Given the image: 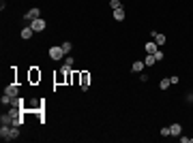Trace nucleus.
I'll use <instances>...</instances> for the list:
<instances>
[{
    "instance_id": "obj_1",
    "label": "nucleus",
    "mask_w": 193,
    "mask_h": 143,
    "mask_svg": "<svg viewBox=\"0 0 193 143\" xmlns=\"http://www.w3.org/2000/svg\"><path fill=\"white\" fill-rule=\"evenodd\" d=\"M30 28H32L35 32H43V30L47 28V24H45V19L36 17V19H32V22H30Z\"/></svg>"
},
{
    "instance_id": "obj_2",
    "label": "nucleus",
    "mask_w": 193,
    "mask_h": 143,
    "mask_svg": "<svg viewBox=\"0 0 193 143\" xmlns=\"http://www.w3.org/2000/svg\"><path fill=\"white\" fill-rule=\"evenodd\" d=\"M64 56H67V54H64V49H62V47H52V49H49V58H52V60H62Z\"/></svg>"
},
{
    "instance_id": "obj_3",
    "label": "nucleus",
    "mask_w": 193,
    "mask_h": 143,
    "mask_svg": "<svg viewBox=\"0 0 193 143\" xmlns=\"http://www.w3.org/2000/svg\"><path fill=\"white\" fill-rule=\"evenodd\" d=\"M36 17H41V11H39V7H35V9H30V11L24 15L26 22H32V19H36Z\"/></svg>"
},
{
    "instance_id": "obj_4",
    "label": "nucleus",
    "mask_w": 193,
    "mask_h": 143,
    "mask_svg": "<svg viewBox=\"0 0 193 143\" xmlns=\"http://www.w3.org/2000/svg\"><path fill=\"white\" fill-rule=\"evenodd\" d=\"M4 94H9V96L15 98V96H19V88H17L15 84H9L7 88H4Z\"/></svg>"
},
{
    "instance_id": "obj_5",
    "label": "nucleus",
    "mask_w": 193,
    "mask_h": 143,
    "mask_svg": "<svg viewBox=\"0 0 193 143\" xmlns=\"http://www.w3.org/2000/svg\"><path fill=\"white\" fill-rule=\"evenodd\" d=\"M150 36H152V41H155L157 45H165V41H168V38H165V34H159V32H155V30L150 32Z\"/></svg>"
},
{
    "instance_id": "obj_6",
    "label": "nucleus",
    "mask_w": 193,
    "mask_h": 143,
    "mask_svg": "<svg viewBox=\"0 0 193 143\" xmlns=\"http://www.w3.org/2000/svg\"><path fill=\"white\" fill-rule=\"evenodd\" d=\"M32 34H35V30H32L30 26H26V28H22V38H24V41H28V38H32Z\"/></svg>"
},
{
    "instance_id": "obj_7",
    "label": "nucleus",
    "mask_w": 193,
    "mask_h": 143,
    "mask_svg": "<svg viewBox=\"0 0 193 143\" xmlns=\"http://www.w3.org/2000/svg\"><path fill=\"white\" fill-rule=\"evenodd\" d=\"M144 49H146V54H155V51H159V45L155 43V41H150V43L144 45Z\"/></svg>"
},
{
    "instance_id": "obj_8",
    "label": "nucleus",
    "mask_w": 193,
    "mask_h": 143,
    "mask_svg": "<svg viewBox=\"0 0 193 143\" xmlns=\"http://www.w3.org/2000/svg\"><path fill=\"white\" fill-rule=\"evenodd\" d=\"M9 135H11V126H4V124H2V128H0V137H2V141H9Z\"/></svg>"
},
{
    "instance_id": "obj_9",
    "label": "nucleus",
    "mask_w": 193,
    "mask_h": 143,
    "mask_svg": "<svg viewBox=\"0 0 193 143\" xmlns=\"http://www.w3.org/2000/svg\"><path fill=\"white\" fill-rule=\"evenodd\" d=\"M88 85H90V75L88 73H82V90H88Z\"/></svg>"
},
{
    "instance_id": "obj_10",
    "label": "nucleus",
    "mask_w": 193,
    "mask_h": 143,
    "mask_svg": "<svg viewBox=\"0 0 193 143\" xmlns=\"http://www.w3.org/2000/svg\"><path fill=\"white\" fill-rule=\"evenodd\" d=\"M169 132H172V137H178L182 132V126L180 124H172V126H169Z\"/></svg>"
},
{
    "instance_id": "obj_11",
    "label": "nucleus",
    "mask_w": 193,
    "mask_h": 143,
    "mask_svg": "<svg viewBox=\"0 0 193 143\" xmlns=\"http://www.w3.org/2000/svg\"><path fill=\"white\" fill-rule=\"evenodd\" d=\"M114 19H116V22H122V19H124V9H114Z\"/></svg>"
},
{
    "instance_id": "obj_12",
    "label": "nucleus",
    "mask_w": 193,
    "mask_h": 143,
    "mask_svg": "<svg viewBox=\"0 0 193 143\" xmlns=\"http://www.w3.org/2000/svg\"><path fill=\"white\" fill-rule=\"evenodd\" d=\"M144 66H146L144 62H140V60H137V62H133L131 71H133V73H142V69H144Z\"/></svg>"
},
{
    "instance_id": "obj_13",
    "label": "nucleus",
    "mask_w": 193,
    "mask_h": 143,
    "mask_svg": "<svg viewBox=\"0 0 193 143\" xmlns=\"http://www.w3.org/2000/svg\"><path fill=\"white\" fill-rule=\"evenodd\" d=\"M39 79H41V73L36 71V69H32V71H30V81H32V84H36Z\"/></svg>"
},
{
    "instance_id": "obj_14",
    "label": "nucleus",
    "mask_w": 193,
    "mask_h": 143,
    "mask_svg": "<svg viewBox=\"0 0 193 143\" xmlns=\"http://www.w3.org/2000/svg\"><path fill=\"white\" fill-rule=\"evenodd\" d=\"M17 137H19V126H11V135H9V141L17 139Z\"/></svg>"
},
{
    "instance_id": "obj_15",
    "label": "nucleus",
    "mask_w": 193,
    "mask_h": 143,
    "mask_svg": "<svg viewBox=\"0 0 193 143\" xmlns=\"http://www.w3.org/2000/svg\"><path fill=\"white\" fill-rule=\"evenodd\" d=\"M144 64H146V66H152V64H157L155 54H148V56H146V60H144Z\"/></svg>"
},
{
    "instance_id": "obj_16",
    "label": "nucleus",
    "mask_w": 193,
    "mask_h": 143,
    "mask_svg": "<svg viewBox=\"0 0 193 143\" xmlns=\"http://www.w3.org/2000/svg\"><path fill=\"white\" fill-rule=\"evenodd\" d=\"M0 122H2L4 126H13V118L9 115V113H7V115H2V118H0Z\"/></svg>"
},
{
    "instance_id": "obj_17",
    "label": "nucleus",
    "mask_w": 193,
    "mask_h": 143,
    "mask_svg": "<svg viewBox=\"0 0 193 143\" xmlns=\"http://www.w3.org/2000/svg\"><path fill=\"white\" fill-rule=\"evenodd\" d=\"M169 85H172V81H169V77H168V79H161V81H159V88H161V90H168Z\"/></svg>"
},
{
    "instance_id": "obj_18",
    "label": "nucleus",
    "mask_w": 193,
    "mask_h": 143,
    "mask_svg": "<svg viewBox=\"0 0 193 143\" xmlns=\"http://www.w3.org/2000/svg\"><path fill=\"white\" fill-rule=\"evenodd\" d=\"M60 47L64 49V54H67V56H69V51H71V49H73V45H71V43H69V41H64V43H62Z\"/></svg>"
},
{
    "instance_id": "obj_19",
    "label": "nucleus",
    "mask_w": 193,
    "mask_h": 143,
    "mask_svg": "<svg viewBox=\"0 0 193 143\" xmlns=\"http://www.w3.org/2000/svg\"><path fill=\"white\" fill-rule=\"evenodd\" d=\"M22 124H24V115H19V118L13 120V126H22Z\"/></svg>"
},
{
    "instance_id": "obj_20",
    "label": "nucleus",
    "mask_w": 193,
    "mask_h": 143,
    "mask_svg": "<svg viewBox=\"0 0 193 143\" xmlns=\"http://www.w3.org/2000/svg\"><path fill=\"white\" fill-rule=\"evenodd\" d=\"M109 4H112V9H120V0H109Z\"/></svg>"
},
{
    "instance_id": "obj_21",
    "label": "nucleus",
    "mask_w": 193,
    "mask_h": 143,
    "mask_svg": "<svg viewBox=\"0 0 193 143\" xmlns=\"http://www.w3.org/2000/svg\"><path fill=\"white\" fill-rule=\"evenodd\" d=\"M169 135H172V132H169V126H163V128H161V137H169Z\"/></svg>"
},
{
    "instance_id": "obj_22",
    "label": "nucleus",
    "mask_w": 193,
    "mask_h": 143,
    "mask_svg": "<svg viewBox=\"0 0 193 143\" xmlns=\"http://www.w3.org/2000/svg\"><path fill=\"white\" fill-rule=\"evenodd\" d=\"M64 66H73V56H67V58H64Z\"/></svg>"
},
{
    "instance_id": "obj_23",
    "label": "nucleus",
    "mask_w": 193,
    "mask_h": 143,
    "mask_svg": "<svg viewBox=\"0 0 193 143\" xmlns=\"http://www.w3.org/2000/svg\"><path fill=\"white\" fill-rule=\"evenodd\" d=\"M155 60L161 62V60H163V51H155Z\"/></svg>"
},
{
    "instance_id": "obj_24",
    "label": "nucleus",
    "mask_w": 193,
    "mask_h": 143,
    "mask_svg": "<svg viewBox=\"0 0 193 143\" xmlns=\"http://www.w3.org/2000/svg\"><path fill=\"white\" fill-rule=\"evenodd\" d=\"M169 81H172V85H176L180 79H178V75H172V77H169Z\"/></svg>"
}]
</instances>
